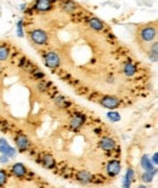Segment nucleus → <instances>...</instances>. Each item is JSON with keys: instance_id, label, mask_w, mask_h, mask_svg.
I'll return each instance as SVG.
<instances>
[{"instance_id": "obj_12", "label": "nucleus", "mask_w": 158, "mask_h": 188, "mask_svg": "<svg viewBox=\"0 0 158 188\" xmlns=\"http://www.w3.org/2000/svg\"><path fill=\"white\" fill-rule=\"evenodd\" d=\"M100 147L103 151L111 152V151H114V148H116V142H114V140H112L110 137H103L100 140Z\"/></svg>"}, {"instance_id": "obj_29", "label": "nucleus", "mask_w": 158, "mask_h": 188, "mask_svg": "<svg viewBox=\"0 0 158 188\" xmlns=\"http://www.w3.org/2000/svg\"><path fill=\"white\" fill-rule=\"evenodd\" d=\"M7 162H9V157L6 154H3L1 157H0V163H1V164H5Z\"/></svg>"}, {"instance_id": "obj_27", "label": "nucleus", "mask_w": 158, "mask_h": 188, "mask_svg": "<svg viewBox=\"0 0 158 188\" xmlns=\"http://www.w3.org/2000/svg\"><path fill=\"white\" fill-rule=\"evenodd\" d=\"M22 26H23V22H22V21H18L17 24H16V27H17V35L21 36V38L24 35V34H23V27H22Z\"/></svg>"}, {"instance_id": "obj_11", "label": "nucleus", "mask_w": 158, "mask_h": 188, "mask_svg": "<svg viewBox=\"0 0 158 188\" xmlns=\"http://www.w3.org/2000/svg\"><path fill=\"white\" fill-rule=\"evenodd\" d=\"M11 172L14 173L16 177H20V179L26 177V175H27V168L21 163H17V164H14L11 166Z\"/></svg>"}, {"instance_id": "obj_3", "label": "nucleus", "mask_w": 158, "mask_h": 188, "mask_svg": "<svg viewBox=\"0 0 158 188\" xmlns=\"http://www.w3.org/2000/svg\"><path fill=\"white\" fill-rule=\"evenodd\" d=\"M38 162L40 163L43 166L48 168V169H55L56 168V162L52 155L48 154V153H40L38 157Z\"/></svg>"}, {"instance_id": "obj_16", "label": "nucleus", "mask_w": 158, "mask_h": 188, "mask_svg": "<svg viewBox=\"0 0 158 188\" xmlns=\"http://www.w3.org/2000/svg\"><path fill=\"white\" fill-rule=\"evenodd\" d=\"M18 64H20L21 68H23L24 71H27V72H34V71L37 69V67H35L28 58H26V57H23V58L18 62Z\"/></svg>"}, {"instance_id": "obj_15", "label": "nucleus", "mask_w": 158, "mask_h": 188, "mask_svg": "<svg viewBox=\"0 0 158 188\" xmlns=\"http://www.w3.org/2000/svg\"><path fill=\"white\" fill-rule=\"evenodd\" d=\"M123 72H124V74H125L127 77H133V75H135L136 72H138V66H136V63H135V62H131V61L127 62V63L124 64Z\"/></svg>"}, {"instance_id": "obj_6", "label": "nucleus", "mask_w": 158, "mask_h": 188, "mask_svg": "<svg viewBox=\"0 0 158 188\" xmlns=\"http://www.w3.org/2000/svg\"><path fill=\"white\" fill-rule=\"evenodd\" d=\"M85 120H86V117L82 113H75L72 119H71V129L77 131L82 128V125L85 123Z\"/></svg>"}, {"instance_id": "obj_10", "label": "nucleus", "mask_w": 158, "mask_h": 188, "mask_svg": "<svg viewBox=\"0 0 158 188\" xmlns=\"http://www.w3.org/2000/svg\"><path fill=\"white\" fill-rule=\"evenodd\" d=\"M75 179L79 181V182H82L84 184L86 183H90V182H93V175L86 171V170H80V171H78L75 173Z\"/></svg>"}, {"instance_id": "obj_8", "label": "nucleus", "mask_w": 158, "mask_h": 188, "mask_svg": "<svg viewBox=\"0 0 158 188\" xmlns=\"http://www.w3.org/2000/svg\"><path fill=\"white\" fill-rule=\"evenodd\" d=\"M106 171L110 176H117L121 171V163L118 160H111V162L107 164L106 166Z\"/></svg>"}, {"instance_id": "obj_23", "label": "nucleus", "mask_w": 158, "mask_h": 188, "mask_svg": "<svg viewBox=\"0 0 158 188\" xmlns=\"http://www.w3.org/2000/svg\"><path fill=\"white\" fill-rule=\"evenodd\" d=\"M158 44L157 43H154L153 44V47L151 49V51H150V60L152 61V62H157V56H158Z\"/></svg>"}, {"instance_id": "obj_4", "label": "nucleus", "mask_w": 158, "mask_h": 188, "mask_svg": "<svg viewBox=\"0 0 158 188\" xmlns=\"http://www.w3.org/2000/svg\"><path fill=\"white\" fill-rule=\"evenodd\" d=\"M156 33H157V29L156 27H151V26H147V27H143V28L140 31V36L143 42H152V40L156 38Z\"/></svg>"}, {"instance_id": "obj_22", "label": "nucleus", "mask_w": 158, "mask_h": 188, "mask_svg": "<svg viewBox=\"0 0 158 188\" xmlns=\"http://www.w3.org/2000/svg\"><path fill=\"white\" fill-rule=\"evenodd\" d=\"M10 55V49L6 45H0V61H5L7 60Z\"/></svg>"}, {"instance_id": "obj_13", "label": "nucleus", "mask_w": 158, "mask_h": 188, "mask_svg": "<svg viewBox=\"0 0 158 188\" xmlns=\"http://www.w3.org/2000/svg\"><path fill=\"white\" fill-rule=\"evenodd\" d=\"M33 7L38 11H49L52 7V1L51 0H37Z\"/></svg>"}, {"instance_id": "obj_21", "label": "nucleus", "mask_w": 158, "mask_h": 188, "mask_svg": "<svg viewBox=\"0 0 158 188\" xmlns=\"http://www.w3.org/2000/svg\"><path fill=\"white\" fill-rule=\"evenodd\" d=\"M157 173V169L154 168L152 171H146L143 173V175L141 176V179H142V181L143 182H151L152 180H153V176Z\"/></svg>"}, {"instance_id": "obj_20", "label": "nucleus", "mask_w": 158, "mask_h": 188, "mask_svg": "<svg viewBox=\"0 0 158 188\" xmlns=\"http://www.w3.org/2000/svg\"><path fill=\"white\" fill-rule=\"evenodd\" d=\"M55 103L59 106V107H61V108H67V107L71 104V102L69 101H67L63 96H55Z\"/></svg>"}, {"instance_id": "obj_2", "label": "nucleus", "mask_w": 158, "mask_h": 188, "mask_svg": "<svg viewBox=\"0 0 158 188\" xmlns=\"http://www.w3.org/2000/svg\"><path fill=\"white\" fill-rule=\"evenodd\" d=\"M44 60H45V64L49 68L55 69L60 66V56L55 51H49L44 55Z\"/></svg>"}, {"instance_id": "obj_17", "label": "nucleus", "mask_w": 158, "mask_h": 188, "mask_svg": "<svg viewBox=\"0 0 158 188\" xmlns=\"http://www.w3.org/2000/svg\"><path fill=\"white\" fill-rule=\"evenodd\" d=\"M61 7L68 13H73L74 10L77 9L75 3H73L72 0H62L61 1Z\"/></svg>"}, {"instance_id": "obj_24", "label": "nucleus", "mask_w": 158, "mask_h": 188, "mask_svg": "<svg viewBox=\"0 0 158 188\" xmlns=\"http://www.w3.org/2000/svg\"><path fill=\"white\" fill-rule=\"evenodd\" d=\"M107 118L111 120V122H119L121 120V115H119V113L118 112H108L107 113Z\"/></svg>"}, {"instance_id": "obj_7", "label": "nucleus", "mask_w": 158, "mask_h": 188, "mask_svg": "<svg viewBox=\"0 0 158 188\" xmlns=\"http://www.w3.org/2000/svg\"><path fill=\"white\" fill-rule=\"evenodd\" d=\"M15 142H16V146H17V148H18L20 152L28 151L29 146H31L29 140H28V137L26 136V135H18V136H16Z\"/></svg>"}, {"instance_id": "obj_1", "label": "nucleus", "mask_w": 158, "mask_h": 188, "mask_svg": "<svg viewBox=\"0 0 158 188\" xmlns=\"http://www.w3.org/2000/svg\"><path fill=\"white\" fill-rule=\"evenodd\" d=\"M32 42L38 45H45L48 43V33L42 29H34L29 33Z\"/></svg>"}, {"instance_id": "obj_25", "label": "nucleus", "mask_w": 158, "mask_h": 188, "mask_svg": "<svg viewBox=\"0 0 158 188\" xmlns=\"http://www.w3.org/2000/svg\"><path fill=\"white\" fill-rule=\"evenodd\" d=\"M7 181V173L5 170H0V186H4Z\"/></svg>"}, {"instance_id": "obj_5", "label": "nucleus", "mask_w": 158, "mask_h": 188, "mask_svg": "<svg viewBox=\"0 0 158 188\" xmlns=\"http://www.w3.org/2000/svg\"><path fill=\"white\" fill-rule=\"evenodd\" d=\"M100 103L103 107L110 108V109H114V108H117V107H119V104H121V102H119V100H118V98H116L113 96H108V95L102 96L100 98Z\"/></svg>"}, {"instance_id": "obj_9", "label": "nucleus", "mask_w": 158, "mask_h": 188, "mask_svg": "<svg viewBox=\"0 0 158 188\" xmlns=\"http://www.w3.org/2000/svg\"><path fill=\"white\" fill-rule=\"evenodd\" d=\"M0 153L6 154L7 157H12V155L16 154V149L12 148V147L7 143L6 140L0 138Z\"/></svg>"}, {"instance_id": "obj_14", "label": "nucleus", "mask_w": 158, "mask_h": 188, "mask_svg": "<svg viewBox=\"0 0 158 188\" xmlns=\"http://www.w3.org/2000/svg\"><path fill=\"white\" fill-rule=\"evenodd\" d=\"M88 23H89V26H90V28L94 29V31H96V32H101V31L105 29V23H103L101 20H99L97 17H91V18H89V20H88Z\"/></svg>"}, {"instance_id": "obj_19", "label": "nucleus", "mask_w": 158, "mask_h": 188, "mask_svg": "<svg viewBox=\"0 0 158 188\" xmlns=\"http://www.w3.org/2000/svg\"><path fill=\"white\" fill-rule=\"evenodd\" d=\"M141 166L142 169H145V171H152L154 168L152 165V162L148 159V155H143L141 159Z\"/></svg>"}, {"instance_id": "obj_18", "label": "nucleus", "mask_w": 158, "mask_h": 188, "mask_svg": "<svg viewBox=\"0 0 158 188\" xmlns=\"http://www.w3.org/2000/svg\"><path fill=\"white\" fill-rule=\"evenodd\" d=\"M134 176H135L134 170L131 169V168H129V169L127 170V173H125V180H124V182H123V186L128 188L131 183H133V181H134Z\"/></svg>"}, {"instance_id": "obj_28", "label": "nucleus", "mask_w": 158, "mask_h": 188, "mask_svg": "<svg viewBox=\"0 0 158 188\" xmlns=\"http://www.w3.org/2000/svg\"><path fill=\"white\" fill-rule=\"evenodd\" d=\"M33 75H34L35 79H42V78H44V73H42L40 71H37V72L34 71V72H33Z\"/></svg>"}, {"instance_id": "obj_26", "label": "nucleus", "mask_w": 158, "mask_h": 188, "mask_svg": "<svg viewBox=\"0 0 158 188\" xmlns=\"http://www.w3.org/2000/svg\"><path fill=\"white\" fill-rule=\"evenodd\" d=\"M0 130H1L3 132L9 131V124H7L6 120H4V119H0Z\"/></svg>"}, {"instance_id": "obj_30", "label": "nucleus", "mask_w": 158, "mask_h": 188, "mask_svg": "<svg viewBox=\"0 0 158 188\" xmlns=\"http://www.w3.org/2000/svg\"><path fill=\"white\" fill-rule=\"evenodd\" d=\"M157 158H158V154L154 153V154H153V163H154L156 165H157V163H158V159H157Z\"/></svg>"}]
</instances>
